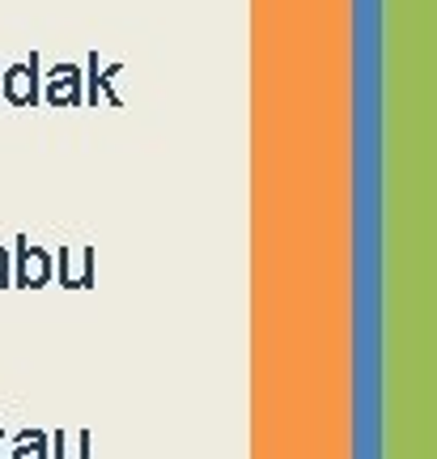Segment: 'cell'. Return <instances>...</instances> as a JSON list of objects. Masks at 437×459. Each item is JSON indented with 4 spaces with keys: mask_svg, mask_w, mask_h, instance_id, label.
Segmentation results:
<instances>
[{
    "mask_svg": "<svg viewBox=\"0 0 437 459\" xmlns=\"http://www.w3.org/2000/svg\"><path fill=\"white\" fill-rule=\"evenodd\" d=\"M0 459H4V421H0Z\"/></svg>",
    "mask_w": 437,
    "mask_h": 459,
    "instance_id": "obj_9",
    "label": "cell"
},
{
    "mask_svg": "<svg viewBox=\"0 0 437 459\" xmlns=\"http://www.w3.org/2000/svg\"><path fill=\"white\" fill-rule=\"evenodd\" d=\"M51 281H60L68 290H90L98 281L94 247H60L51 255Z\"/></svg>",
    "mask_w": 437,
    "mask_h": 459,
    "instance_id": "obj_3",
    "label": "cell"
},
{
    "mask_svg": "<svg viewBox=\"0 0 437 459\" xmlns=\"http://www.w3.org/2000/svg\"><path fill=\"white\" fill-rule=\"evenodd\" d=\"M47 446H51V459H90V446H94V434L81 429L77 438H68L64 429L47 434Z\"/></svg>",
    "mask_w": 437,
    "mask_h": 459,
    "instance_id": "obj_7",
    "label": "cell"
},
{
    "mask_svg": "<svg viewBox=\"0 0 437 459\" xmlns=\"http://www.w3.org/2000/svg\"><path fill=\"white\" fill-rule=\"evenodd\" d=\"M9 255H13V285H21V290H43V285H51V251L47 247H34L26 234H17Z\"/></svg>",
    "mask_w": 437,
    "mask_h": 459,
    "instance_id": "obj_2",
    "label": "cell"
},
{
    "mask_svg": "<svg viewBox=\"0 0 437 459\" xmlns=\"http://www.w3.org/2000/svg\"><path fill=\"white\" fill-rule=\"evenodd\" d=\"M4 459H51V446H47V429H21L4 443Z\"/></svg>",
    "mask_w": 437,
    "mask_h": 459,
    "instance_id": "obj_6",
    "label": "cell"
},
{
    "mask_svg": "<svg viewBox=\"0 0 437 459\" xmlns=\"http://www.w3.org/2000/svg\"><path fill=\"white\" fill-rule=\"evenodd\" d=\"M13 285V255H9V247H0V290H9Z\"/></svg>",
    "mask_w": 437,
    "mask_h": 459,
    "instance_id": "obj_8",
    "label": "cell"
},
{
    "mask_svg": "<svg viewBox=\"0 0 437 459\" xmlns=\"http://www.w3.org/2000/svg\"><path fill=\"white\" fill-rule=\"evenodd\" d=\"M43 102L51 111H68V107H85V82L77 65H56L43 77Z\"/></svg>",
    "mask_w": 437,
    "mask_h": 459,
    "instance_id": "obj_4",
    "label": "cell"
},
{
    "mask_svg": "<svg viewBox=\"0 0 437 459\" xmlns=\"http://www.w3.org/2000/svg\"><path fill=\"white\" fill-rule=\"evenodd\" d=\"M119 73H124V65L98 68V51H90V56H85V73H81V82H85V107H98V102L124 107V99H119V94L111 90Z\"/></svg>",
    "mask_w": 437,
    "mask_h": 459,
    "instance_id": "obj_5",
    "label": "cell"
},
{
    "mask_svg": "<svg viewBox=\"0 0 437 459\" xmlns=\"http://www.w3.org/2000/svg\"><path fill=\"white\" fill-rule=\"evenodd\" d=\"M43 56L30 51V60H17V65L4 68V77H0V94L4 102H13V107H39L43 102Z\"/></svg>",
    "mask_w": 437,
    "mask_h": 459,
    "instance_id": "obj_1",
    "label": "cell"
}]
</instances>
